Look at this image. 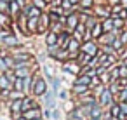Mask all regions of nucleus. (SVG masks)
<instances>
[{
  "label": "nucleus",
  "mask_w": 127,
  "mask_h": 120,
  "mask_svg": "<svg viewBox=\"0 0 127 120\" xmlns=\"http://www.w3.org/2000/svg\"><path fill=\"white\" fill-rule=\"evenodd\" d=\"M120 104H117V103H111L110 104V115L113 117V118H117L118 120V117H120Z\"/></svg>",
  "instance_id": "nucleus-22"
},
{
  "label": "nucleus",
  "mask_w": 127,
  "mask_h": 120,
  "mask_svg": "<svg viewBox=\"0 0 127 120\" xmlns=\"http://www.w3.org/2000/svg\"><path fill=\"white\" fill-rule=\"evenodd\" d=\"M14 120H28V118H26L25 115H19V117H18V118H14Z\"/></svg>",
  "instance_id": "nucleus-49"
},
{
  "label": "nucleus",
  "mask_w": 127,
  "mask_h": 120,
  "mask_svg": "<svg viewBox=\"0 0 127 120\" xmlns=\"http://www.w3.org/2000/svg\"><path fill=\"white\" fill-rule=\"evenodd\" d=\"M118 85L120 87H125L127 85V78H118Z\"/></svg>",
  "instance_id": "nucleus-45"
},
{
  "label": "nucleus",
  "mask_w": 127,
  "mask_h": 120,
  "mask_svg": "<svg viewBox=\"0 0 127 120\" xmlns=\"http://www.w3.org/2000/svg\"><path fill=\"white\" fill-rule=\"evenodd\" d=\"M63 70H64L66 73H77V75H78V73H80V64L73 59V64H71V63H64V64H63Z\"/></svg>",
  "instance_id": "nucleus-12"
},
{
  "label": "nucleus",
  "mask_w": 127,
  "mask_h": 120,
  "mask_svg": "<svg viewBox=\"0 0 127 120\" xmlns=\"http://www.w3.org/2000/svg\"><path fill=\"white\" fill-rule=\"evenodd\" d=\"M89 117H94V118H101L103 117V111H101V104L96 101L92 106H91V111H89Z\"/></svg>",
  "instance_id": "nucleus-16"
},
{
  "label": "nucleus",
  "mask_w": 127,
  "mask_h": 120,
  "mask_svg": "<svg viewBox=\"0 0 127 120\" xmlns=\"http://www.w3.org/2000/svg\"><path fill=\"white\" fill-rule=\"evenodd\" d=\"M118 104H120V111L127 115V101H122V103H118Z\"/></svg>",
  "instance_id": "nucleus-42"
},
{
  "label": "nucleus",
  "mask_w": 127,
  "mask_h": 120,
  "mask_svg": "<svg viewBox=\"0 0 127 120\" xmlns=\"http://www.w3.org/2000/svg\"><path fill=\"white\" fill-rule=\"evenodd\" d=\"M124 25H125V19H122V18H118V16H113V28H115V30H120Z\"/></svg>",
  "instance_id": "nucleus-27"
},
{
  "label": "nucleus",
  "mask_w": 127,
  "mask_h": 120,
  "mask_svg": "<svg viewBox=\"0 0 127 120\" xmlns=\"http://www.w3.org/2000/svg\"><path fill=\"white\" fill-rule=\"evenodd\" d=\"M111 103H113V92L106 87V89L99 94V104H101V106H110Z\"/></svg>",
  "instance_id": "nucleus-4"
},
{
  "label": "nucleus",
  "mask_w": 127,
  "mask_h": 120,
  "mask_svg": "<svg viewBox=\"0 0 127 120\" xmlns=\"http://www.w3.org/2000/svg\"><path fill=\"white\" fill-rule=\"evenodd\" d=\"M44 96H45V103H47L49 106H52V104H54V96H52V92H45Z\"/></svg>",
  "instance_id": "nucleus-37"
},
{
  "label": "nucleus",
  "mask_w": 127,
  "mask_h": 120,
  "mask_svg": "<svg viewBox=\"0 0 127 120\" xmlns=\"http://www.w3.org/2000/svg\"><path fill=\"white\" fill-rule=\"evenodd\" d=\"M80 51H82V52H87V54H91V56H96V54L99 52V47H97V44H96L94 40H87V42H84V44L80 45Z\"/></svg>",
  "instance_id": "nucleus-2"
},
{
  "label": "nucleus",
  "mask_w": 127,
  "mask_h": 120,
  "mask_svg": "<svg viewBox=\"0 0 127 120\" xmlns=\"http://www.w3.org/2000/svg\"><path fill=\"white\" fill-rule=\"evenodd\" d=\"M89 89H91V87H87V85H78V84L73 85V92H75L77 96H82V94L89 92Z\"/></svg>",
  "instance_id": "nucleus-24"
},
{
  "label": "nucleus",
  "mask_w": 127,
  "mask_h": 120,
  "mask_svg": "<svg viewBox=\"0 0 127 120\" xmlns=\"http://www.w3.org/2000/svg\"><path fill=\"white\" fill-rule=\"evenodd\" d=\"M101 25H103V30L104 31H115V28H113V18L110 16V18H104V21H101Z\"/></svg>",
  "instance_id": "nucleus-20"
},
{
  "label": "nucleus",
  "mask_w": 127,
  "mask_h": 120,
  "mask_svg": "<svg viewBox=\"0 0 127 120\" xmlns=\"http://www.w3.org/2000/svg\"><path fill=\"white\" fill-rule=\"evenodd\" d=\"M80 9H91L94 5V0H80Z\"/></svg>",
  "instance_id": "nucleus-30"
},
{
  "label": "nucleus",
  "mask_w": 127,
  "mask_h": 120,
  "mask_svg": "<svg viewBox=\"0 0 127 120\" xmlns=\"http://www.w3.org/2000/svg\"><path fill=\"white\" fill-rule=\"evenodd\" d=\"M37 26H38V18H28V21H26L28 31H30V33H32V31H37Z\"/></svg>",
  "instance_id": "nucleus-19"
},
{
  "label": "nucleus",
  "mask_w": 127,
  "mask_h": 120,
  "mask_svg": "<svg viewBox=\"0 0 127 120\" xmlns=\"http://www.w3.org/2000/svg\"><path fill=\"white\" fill-rule=\"evenodd\" d=\"M0 25H9V18H7V12H2V11H0Z\"/></svg>",
  "instance_id": "nucleus-38"
},
{
  "label": "nucleus",
  "mask_w": 127,
  "mask_h": 120,
  "mask_svg": "<svg viewBox=\"0 0 127 120\" xmlns=\"http://www.w3.org/2000/svg\"><path fill=\"white\" fill-rule=\"evenodd\" d=\"M96 23H97V19H96L94 16H87V18H85V28H87V30H91Z\"/></svg>",
  "instance_id": "nucleus-29"
},
{
  "label": "nucleus",
  "mask_w": 127,
  "mask_h": 120,
  "mask_svg": "<svg viewBox=\"0 0 127 120\" xmlns=\"http://www.w3.org/2000/svg\"><path fill=\"white\" fill-rule=\"evenodd\" d=\"M32 92H33L35 96H44V94L47 92V82H45L44 78H37Z\"/></svg>",
  "instance_id": "nucleus-3"
},
{
  "label": "nucleus",
  "mask_w": 127,
  "mask_h": 120,
  "mask_svg": "<svg viewBox=\"0 0 127 120\" xmlns=\"http://www.w3.org/2000/svg\"><path fill=\"white\" fill-rule=\"evenodd\" d=\"M89 120H101V118H94V117H89Z\"/></svg>",
  "instance_id": "nucleus-51"
},
{
  "label": "nucleus",
  "mask_w": 127,
  "mask_h": 120,
  "mask_svg": "<svg viewBox=\"0 0 127 120\" xmlns=\"http://www.w3.org/2000/svg\"><path fill=\"white\" fill-rule=\"evenodd\" d=\"M14 73H16V77L25 78V77L32 75V70H30V68H16V70H14Z\"/></svg>",
  "instance_id": "nucleus-26"
},
{
  "label": "nucleus",
  "mask_w": 127,
  "mask_h": 120,
  "mask_svg": "<svg viewBox=\"0 0 127 120\" xmlns=\"http://www.w3.org/2000/svg\"><path fill=\"white\" fill-rule=\"evenodd\" d=\"M118 78H127V64L118 66Z\"/></svg>",
  "instance_id": "nucleus-33"
},
{
  "label": "nucleus",
  "mask_w": 127,
  "mask_h": 120,
  "mask_svg": "<svg viewBox=\"0 0 127 120\" xmlns=\"http://www.w3.org/2000/svg\"><path fill=\"white\" fill-rule=\"evenodd\" d=\"M0 11H2V12H7V11H9V2L0 0Z\"/></svg>",
  "instance_id": "nucleus-40"
},
{
  "label": "nucleus",
  "mask_w": 127,
  "mask_h": 120,
  "mask_svg": "<svg viewBox=\"0 0 127 120\" xmlns=\"http://www.w3.org/2000/svg\"><path fill=\"white\" fill-rule=\"evenodd\" d=\"M49 26H51V16L42 12V14L38 16V26H37V33H44V31H47V30H49Z\"/></svg>",
  "instance_id": "nucleus-1"
},
{
  "label": "nucleus",
  "mask_w": 127,
  "mask_h": 120,
  "mask_svg": "<svg viewBox=\"0 0 127 120\" xmlns=\"http://www.w3.org/2000/svg\"><path fill=\"white\" fill-rule=\"evenodd\" d=\"M7 70H9V66H7V63H5V59H4V56H0V71L5 73Z\"/></svg>",
  "instance_id": "nucleus-36"
},
{
  "label": "nucleus",
  "mask_w": 127,
  "mask_h": 120,
  "mask_svg": "<svg viewBox=\"0 0 127 120\" xmlns=\"http://www.w3.org/2000/svg\"><path fill=\"white\" fill-rule=\"evenodd\" d=\"M21 106H23V111H28L30 108H35V106H37V103H35V99H33V97L26 96V97H23V99H21Z\"/></svg>",
  "instance_id": "nucleus-15"
},
{
  "label": "nucleus",
  "mask_w": 127,
  "mask_h": 120,
  "mask_svg": "<svg viewBox=\"0 0 127 120\" xmlns=\"http://www.w3.org/2000/svg\"><path fill=\"white\" fill-rule=\"evenodd\" d=\"M108 4H110V7H111V5H118V4H120V0H110Z\"/></svg>",
  "instance_id": "nucleus-48"
},
{
  "label": "nucleus",
  "mask_w": 127,
  "mask_h": 120,
  "mask_svg": "<svg viewBox=\"0 0 127 120\" xmlns=\"http://www.w3.org/2000/svg\"><path fill=\"white\" fill-rule=\"evenodd\" d=\"M70 33L68 31H61V33H58V45L61 47V49H66V44H68V40H70Z\"/></svg>",
  "instance_id": "nucleus-14"
},
{
  "label": "nucleus",
  "mask_w": 127,
  "mask_h": 120,
  "mask_svg": "<svg viewBox=\"0 0 127 120\" xmlns=\"http://www.w3.org/2000/svg\"><path fill=\"white\" fill-rule=\"evenodd\" d=\"M45 44H47V47H49V45H56V44H58V33L49 31L47 37H45Z\"/></svg>",
  "instance_id": "nucleus-21"
},
{
  "label": "nucleus",
  "mask_w": 127,
  "mask_h": 120,
  "mask_svg": "<svg viewBox=\"0 0 127 120\" xmlns=\"http://www.w3.org/2000/svg\"><path fill=\"white\" fill-rule=\"evenodd\" d=\"M33 120H44V118H42V117H38V118H33Z\"/></svg>",
  "instance_id": "nucleus-52"
},
{
  "label": "nucleus",
  "mask_w": 127,
  "mask_h": 120,
  "mask_svg": "<svg viewBox=\"0 0 127 120\" xmlns=\"http://www.w3.org/2000/svg\"><path fill=\"white\" fill-rule=\"evenodd\" d=\"M14 59L16 61H26V59H32V56L25 51H18V52H14Z\"/></svg>",
  "instance_id": "nucleus-23"
},
{
  "label": "nucleus",
  "mask_w": 127,
  "mask_h": 120,
  "mask_svg": "<svg viewBox=\"0 0 127 120\" xmlns=\"http://www.w3.org/2000/svg\"><path fill=\"white\" fill-rule=\"evenodd\" d=\"M118 99H120V101H127V85L118 90Z\"/></svg>",
  "instance_id": "nucleus-35"
},
{
  "label": "nucleus",
  "mask_w": 127,
  "mask_h": 120,
  "mask_svg": "<svg viewBox=\"0 0 127 120\" xmlns=\"http://www.w3.org/2000/svg\"><path fill=\"white\" fill-rule=\"evenodd\" d=\"M61 7L63 9H73V4L70 2V0H61Z\"/></svg>",
  "instance_id": "nucleus-41"
},
{
  "label": "nucleus",
  "mask_w": 127,
  "mask_h": 120,
  "mask_svg": "<svg viewBox=\"0 0 127 120\" xmlns=\"http://www.w3.org/2000/svg\"><path fill=\"white\" fill-rule=\"evenodd\" d=\"M4 59H5V63H7L9 70H11V68H14V64H16V59H14V56H9V54H5V56H4Z\"/></svg>",
  "instance_id": "nucleus-31"
},
{
  "label": "nucleus",
  "mask_w": 127,
  "mask_h": 120,
  "mask_svg": "<svg viewBox=\"0 0 127 120\" xmlns=\"http://www.w3.org/2000/svg\"><path fill=\"white\" fill-rule=\"evenodd\" d=\"M11 16H19L21 14V7L19 4L16 2V0H12V2H9V11H7Z\"/></svg>",
  "instance_id": "nucleus-17"
},
{
  "label": "nucleus",
  "mask_w": 127,
  "mask_h": 120,
  "mask_svg": "<svg viewBox=\"0 0 127 120\" xmlns=\"http://www.w3.org/2000/svg\"><path fill=\"white\" fill-rule=\"evenodd\" d=\"M51 117H52L54 120H58V118H59V111H58V110H52V113H51Z\"/></svg>",
  "instance_id": "nucleus-44"
},
{
  "label": "nucleus",
  "mask_w": 127,
  "mask_h": 120,
  "mask_svg": "<svg viewBox=\"0 0 127 120\" xmlns=\"http://www.w3.org/2000/svg\"><path fill=\"white\" fill-rule=\"evenodd\" d=\"M117 16H118V18H122V19H127V11H125V9L122 7V11H120V12H118Z\"/></svg>",
  "instance_id": "nucleus-43"
},
{
  "label": "nucleus",
  "mask_w": 127,
  "mask_h": 120,
  "mask_svg": "<svg viewBox=\"0 0 127 120\" xmlns=\"http://www.w3.org/2000/svg\"><path fill=\"white\" fill-rule=\"evenodd\" d=\"M117 38V35L113 33V31H104L97 40H99V44L101 45H106V44H113V40Z\"/></svg>",
  "instance_id": "nucleus-8"
},
{
  "label": "nucleus",
  "mask_w": 127,
  "mask_h": 120,
  "mask_svg": "<svg viewBox=\"0 0 127 120\" xmlns=\"http://www.w3.org/2000/svg\"><path fill=\"white\" fill-rule=\"evenodd\" d=\"M23 115H25L28 120H33V118H38V117H42V110H40L38 106H35V108H30L28 111H23Z\"/></svg>",
  "instance_id": "nucleus-13"
},
{
  "label": "nucleus",
  "mask_w": 127,
  "mask_h": 120,
  "mask_svg": "<svg viewBox=\"0 0 127 120\" xmlns=\"http://www.w3.org/2000/svg\"><path fill=\"white\" fill-rule=\"evenodd\" d=\"M35 77H32V75H28V77H25L23 78V92H26V94H30L32 90H33V85H35Z\"/></svg>",
  "instance_id": "nucleus-7"
},
{
  "label": "nucleus",
  "mask_w": 127,
  "mask_h": 120,
  "mask_svg": "<svg viewBox=\"0 0 127 120\" xmlns=\"http://www.w3.org/2000/svg\"><path fill=\"white\" fill-rule=\"evenodd\" d=\"M70 2H71L73 5H78V4H80V0H70Z\"/></svg>",
  "instance_id": "nucleus-50"
},
{
  "label": "nucleus",
  "mask_w": 127,
  "mask_h": 120,
  "mask_svg": "<svg viewBox=\"0 0 127 120\" xmlns=\"http://www.w3.org/2000/svg\"><path fill=\"white\" fill-rule=\"evenodd\" d=\"M11 89H14L12 82L7 78L5 73H0V90H11Z\"/></svg>",
  "instance_id": "nucleus-11"
},
{
  "label": "nucleus",
  "mask_w": 127,
  "mask_h": 120,
  "mask_svg": "<svg viewBox=\"0 0 127 120\" xmlns=\"http://www.w3.org/2000/svg\"><path fill=\"white\" fill-rule=\"evenodd\" d=\"M32 4H33L35 7H38V9H42V11H44V9L47 7V2H45V0H33V2H32Z\"/></svg>",
  "instance_id": "nucleus-34"
},
{
  "label": "nucleus",
  "mask_w": 127,
  "mask_h": 120,
  "mask_svg": "<svg viewBox=\"0 0 127 120\" xmlns=\"http://www.w3.org/2000/svg\"><path fill=\"white\" fill-rule=\"evenodd\" d=\"M56 59H59V61H66V59H70V52L66 51V49H59L58 51V54L54 56Z\"/></svg>",
  "instance_id": "nucleus-25"
},
{
  "label": "nucleus",
  "mask_w": 127,
  "mask_h": 120,
  "mask_svg": "<svg viewBox=\"0 0 127 120\" xmlns=\"http://www.w3.org/2000/svg\"><path fill=\"white\" fill-rule=\"evenodd\" d=\"M89 31H91V37H92V40H97V38H99V37L104 33V30H103V25H101L99 21H97V23H96V25H94V26H92Z\"/></svg>",
  "instance_id": "nucleus-9"
},
{
  "label": "nucleus",
  "mask_w": 127,
  "mask_h": 120,
  "mask_svg": "<svg viewBox=\"0 0 127 120\" xmlns=\"http://www.w3.org/2000/svg\"><path fill=\"white\" fill-rule=\"evenodd\" d=\"M59 97H61V99H68V92H66V90H63V92L59 94Z\"/></svg>",
  "instance_id": "nucleus-47"
},
{
  "label": "nucleus",
  "mask_w": 127,
  "mask_h": 120,
  "mask_svg": "<svg viewBox=\"0 0 127 120\" xmlns=\"http://www.w3.org/2000/svg\"><path fill=\"white\" fill-rule=\"evenodd\" d=\"M78 18H80L78 14H71V12H70V14H66V28L73 31V30H75V26L80 23V19H78Z\"/></svg>",
  "instance_id": "nucleus-6"
},
{
  "label": "nucleus",
  "mask_w": 127,
  "mask_h": 120,
  "mask_svg": "<svg viewBox=\"0 0 127 120\" xmlns=\"http://www.w3.org/2000/svg\"><path fill=\"white\" fill-rule=\"evenodd\" d=\"M101 51H103L104 54H117V49L113 47V44H106V45H103Z\"/></svg>",
  "instance_id": "nucleus-28"
},
{
  "label": "nucleus",
  "mask_w": 127,
  "mask_h": 120,
  "mask_svg": "<svg viewBox=\"0 0 127 120\" xmlns=\"http://www.w3.org/2000/svg\"><path fill=\"white\" fill-rule=\"evenodd\" d=\"M9 97H11V99H21V97H23V92H21V90H16V89H14V90L11 89V90H9Z\"/></svg>",
  "instance_id": "nucleus-32"
},
{
  "label": "nucleus",
  "mask_w": 127,
  "mask_h": 120,
  "mask_svg": "<svg viewBox=\"0 0 127 120\" xmlns=\"http://www.w3.org/2000/svg\"><path fill=\"white\" fill-rule=\"evenodd\" d=\"M96 16H101V18H110V16H111V7H104V5L97 7V9H96Z\"/></svg>",
  "instance_id": "nucleus-18"
},
{
  "label": "nucleus",
  "mask_w": 127,
  "mask_h": 120,
  "mask_svg": "<svg viewBox=\"0 0 127 120\" xmlns=\"http://www.w3.org/2000/svg\"><path fill=\"white\" fill-rule=\"evenodd\" d=\"M118 40L122 42V45H127V30H124V31L120 33V37H118Z\"/></svg>",
  "instance_id": "nucleus-39"
},
{
  "label": "nucleus",
  "mask_w": 127,
  "mask_h": 120,
  "mask_svg": "<svg viewBox=\"0 0 127 120\" xmlns=\"http://www.w3.org/2000/svg\"><path fill=\"white\" fill-rule=\"evenodd\" d=\"M78 97H80V104L91 106V104L96 103V94H92V92H85V94H82V96H78Z\"/></svg>",
  "instance_id": "nucleus-10"
},
{
  "label": "nucleus",
  "mask_w": 127,
  "mask_h": 120,
  "mask_svg": "<svg viewBox=\"0 0 127 120\" xmlns=\"http://www.w3.org/2000/svg\"><path fill=\"white\" fill-rule=\"evenodd\" d=\"M16 2L19 4V7H21V9H23V7H25V5L28 4V2H26V0H16Z\"/></svg>",
  "instance_id": "nucleus-46"
},
{
  "label": "nucleus",
  "mask_w": 127,
  "mask_h": 120,
  "mask_svg": "<svg viewBox=\"0 0 127 120\" xmlns=\"http://www.w3.org/2000/svg\"><path fill=\"white\" fill-rule=\"evenodd\" d=\"M0 42H2V45H5V47H18V45H19L18 37H16V35H12V33H9L7 37H4Z\"/></svg>",
  "instance_id": "nucleus-5"
}]
</instances>
